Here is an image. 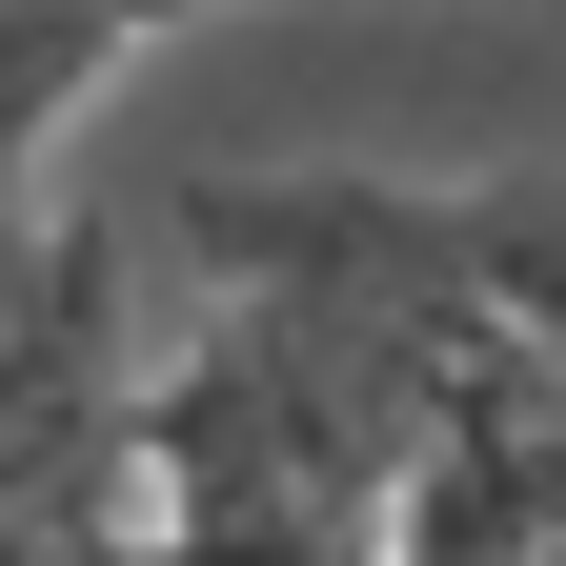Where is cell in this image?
Instances as JSON below:
<instances>
[{
  "mask_svg": "<svg viewBox=\"0 0 566 566\" xmlns=\"http://www.w3.org/2000/svg\"><path fill=\"white\" fill-rule=\"evenodd\" d=\"M163 21H223V0H0V202H41V142L82 122Z\"/></svg>",
  "mask_w": 566,
  "mask_h": 566,
  "instance_id": "1",
  "label": "cell"
},
{
  "mask_svg": "<svg viewBox=\"0 0 566 566\" xmlns=\"http://www.w3.org/2000/svg\"><path fill=\"white\" fill-rule=\"evenodd\" d=\"M465 283H485L506 344L566 365V182H465Z\"/></svg>",
  "mask_w": 566,
  "mask_h": 566,
  "instance_id": "2",
  "label": "cell"
},
{
  "mask_svg": "<svg viewBox=\"0 0 566 566\" xmlns=\"http://www.w3.org/2000/svg\"><path fill=\"white\" fill-rule=\"evenodd\" d=\"M41 243H61V223H41V202H0V324H21V304H41Z\"/></svg>",
  "mask_w": 566,
  "mask_h": 566,
  "instance_id": "3",
  "label": "cell"
}]
</instances>
